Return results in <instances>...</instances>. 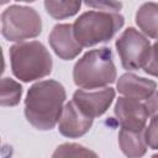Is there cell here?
<instances>
[{
    "mask_svg": "<svg viewBox=\"0 0 158 158\" xmlns=\"http://www.w3.org/2000/svg\"><path fill=\"white\" fill-rule=\"evenodd\" d=\"M65 90L56 80H42L33 84L25 99V116L37 130H52L60 118Z\"/></svg>",
    "mask_w": 158,
    "mask_h": 158,
    "instance_id": "1",
    "label": "cell"
},
{
    "mask_svg": "<svg viewBox=\"0 0 158 158\" xmlns=\"http://www.w3.org/2000/svg\"><path fill=\"white\" fill-rule=\"evenodd\" d=\"M74 83L81 89H98L112 84L116 68L111 49L107 47L86 52L73 68Z\"/></svg>",
    "mask_w": 158,
    "mask_h": 158,
    "instance_id": "2",
    "label": "cell"
},
{
    "mask_svg": "<svg viewBox=\"0 0 158 158\" xmlns=\"http://www.w3.org/2000/svg\"><path fill=\"white\" fill-rule=\"evenodd\" d=\"M10 62L14 75L22 81L44 78L52 72V57L38 41L20 42L10 48Z\"/></svg>",
    "mask_w": 158,
    "mask_h": 158,
    "instance_id": "3",
    "label": "cell"
},
{
    "mask_svg": "<svg viewBox=\"0 0 158 158\" xmlns=\"http://www.w3.org/2000/svg\"><path fill=\"white\" fill-rule=\"evenodd\" d=\"M123 16L111 11H86L73 23L77 40L83 47L109 42L123 26Z\"/></svg>",
    "mask_w": 158,
    "mask_h": 158,
    "instance_id": "4",
    "label": "cell"
},
{
    "mask_svg": "<svg viewBox=\"0 0 158 158\" xmlns=\"http://www.w3.org/2000/svg\"><path fill=\"white\" fill-rule=\"evenodd\" d=\"M41 31V16L32 7L11 5L1 14V33L7 41L21 42L35 38Z\"/></svg>",
    "mask_w": 158,
    "mask_h": 158,
    "instance_id": "5",
    "label": "cell"
},
{
    "mask_svg": "<svg viewBox=\"0 0 158 158\" xmlns=\"http://www.w3.org/2000/svg\"><path fill=\"white\" fill-rule=\"evenodd\" d=\"M116 49L121 64L127 70L144 68L151 56V42L133 27L126 28L116 40Z\"/></svg>",
    "mask_w": 158,
    "mask_h": 158,
    "instance_id": "6",
    "label": "cell"
},
{
    "mask_svg": "<svg viewBox=\"0 0 158 158\" xmlns=\"http://www.w3.org/2000/svg\"><path fill=\"white\" fill-rule=\"evenodd\" d=\"M115 99V90L112 88H102L98 91H86L78 89L73 94V101L88 116H101Z\"/></svg>",
    "mask_w": 158,
    "mask_h": 158,
    "instance_id": "7",
    "label": "cell"
},
{
    "mask_svg": "<svg viewBox=\"0 0 158 158\" xmlns=\"http://www.w3.org/2000/svg\"><path fill=\"white\" fill-rule=\"evenodd\" d=\"M93 125V117L85 115L72 100L63 107L58 121V131L64 137L78 138L85 135Z\"/></svg>",
    "mask_w": 158,
    "mask_h": 158,
    "instance_id": "8",
    "label": "cell"
},
{
    "mask_svg": "<svg viewBox=\"0 0 158 158\" xmlns=\"http://www.w3.org/2000/svg\"><path fill=\"white\" fill-rule=\"evenodd\" d=\"M48 41L54 53L64 60L75 58L83 49V46L75 37L73 25L70 23L56 25L49 33Z\"/></svg>",
    "mask_w": 158,
    "mask_h": 158,
    "instance_id": "9",
    "label": "cell"
},
{
    "mask_svg": "<svg viewBox=\"0 0 158 158\" xmlns=\"http://www.w3.org/2000/svg\"><path fill=\"white\" fill-rule=\"evenodd\" d=\"M115 115L121 127L131 130H144L148 114L144 104L139 100L121 96L115 104Z\"/></svg>",
    "mask_w": 158,
    "mask_h": 158,
    "instance_id": "10",
    "label": "cell"
},
{
    "mask_svg": "<svg viewBox=\"0 0 158 158\" xmlns=\"http://www.w3.org/2000/svg\"><path fill=\"white\" fill-rule=\"evenodd\" d=\"M157 84L151 79L138 77L132 73L121 75L117 80V90L120 94L136 100H146L156 91Z\"/></svg>",
    "mask_w": 158,
    "mask_h": 158,
    "instance_id": "11",
    "label": "cell"
},
{
    "mask_svg": "<svg viewBox=\"0 0 158 158\" xmlns=\"http://www.w3.org/2000/svg\"><path fill=\"white\" fill-rule=\"evenodd\" d=\"M118 144L127 157H142L147 151L144 130H131L121 127L118 132Z\"/></svg>",
    "mask_w": 158,
    "mask_h": 158,
    "instance_id": "12",
    "label": "cell"
},
{
    "mask_svg": "<svg viewBox=\"0 0 158 158\" xmlns=\"http://www.w3.org/2000/svg\"><path fill=\"white\" fill-rule=\"evenodd\" d=\"M136 23L144 35L158 40V4L144 2L136 12Z\"/></svg>",
    "mask_w": 158,
    "mask_h": 158,
    "instance_id": "13",
    "label": "cell"
},
{
    "mask_svg": "<svg viewBox=\"0 0 158 158\" xmlns=\"http://www.w3.org/2000/svg\"><path fill=\"white\" fill-rule=\"evenodd\" d=\"M81 6V0H44L46 11L57 20L75 15Z\"/></svg>",
    "mask_w": 158,
    "mask_h": 158,
    "instance_id": "14",
    "label": "cell"
},
{
    "mask_svg": "<svg viewBox=\"0 0 158 158\" xmlns=\"http://www.w3.org/2000/svg\"><path fill=\"white\" fill-rule=\"evenodd\" d=\"M22 95V86L11 78L1 79L0 104L2 106H16Z\"/></svg>",
    "mask_w": 158,
    "mask_h": 158,
    "instance_id": "15",
    "label": "cell"
},
{
    "mask_svg": "<svg viewBox=\"0 0 158 158\" xmlns=\"http://www.w3.org/2000/svg\"><path fill=\"white\" fill-rule=\"evenodd\" d=\"M52 156L53 157H96V153L77 143H64L60 144Z\"/></svg>",
    "mask_w": 158,
    "mask_h": 158,
    "instance_id": "16",
    "label": "cell"
},
{
    "mask_svg": "<svg viewBox=\"0 0 158 158\" xmlns=\"http://www.w3.org/2000/svg\"><path fill=\"white\" fill-rule=\"evenodd\" d=\"M86 6L98 9L100 11L118 12L122 9V4L118 0H84Z\"/></svg>",
    "mask_w": 158,
    "mask_h": 158,
    "instance_id": "17",
    "label": "cell"
},
{
    "mask_svg": "<svg viewBox=\"0 0 158 158\" xmlns=\"http://www.w3.org/2000/svg\"><path fill=\"white\" fill-rule=\"evenodd\" d=\"M144 138L149 148L158 149V115L151 118L148 127L144 130Z\"/></svg>",
    "mask_w": 158,
    "mask_h": 158,
    "instance_id": "18",
    "label": "cell"
},
{
    "mask_svg": "<svg viewBox=\"0 0 158 158\" xmlns=\"http://www.w3.org/2000/svg\"><path fill=\"white\" fill-rule=\"evenodd\" d=\"M143 69H144V72H146L147 74L158 78V40H157V42L152 46L149 59H148V62H147V64L144 65Z\"/></svg>",
    "mask_w": 158,
    "mask_h": 158,
    "instance_id": "19",
    "label": "cell"
},
{
    "mask_svg": "<svg viewBox=\"0 0 158 158\" xmlns=\"http://www.w3.org/2000/svg\"><path fill=\"white\" fill-rule=\"evenodd\" d=\"M144 106H146L148 116L153 117L158 115V91H154L148 99H146Z\"/></svg>",
    "mask_w": 158,
    "mask_h": 158,
    "instance_id": "20",
    "label": "cell"
},
{
    "mask_svg": "<svg viewBox=\"0 0 158 158\" xmlns=\"http://www.w3.org/2000/svg\"><path fill=\"white\" fill-rule=\"evenodd\" d=\"M16 1H25V2H33L35 0H16Z\"/></svg>",
    "mask_w": 158,
    "mask_h": 158,
    "instance_id": "21",
    "label": "cell"
},
{
    "mask_svg": "<svg viewBox=\"0 0 158 158\" xmlns=\"http://www.w3.org/2000/svg\"><path fill=\"white\" fill-rule=\"evenodd\" d=\"M9 0H1V4H6Z\"/></svg>",
    "mask_w": 158,
    "mask_h": 158,
    "instance_id": "22",
    "label": "cell"
},
{
    "mask_svg": "<svg viewBox=\"0 0 158 158\" xmlns=\"http://www.w3.org/2000/svg\"><path fill=\"white\" fill-rule=\"evenodd\" d=\"M153 157H158V153H157V154H154V156H153Z\"/></svg>",
    "mask_w": 158,
    "mask_h": 158,
    "instance_id": "23",
    "label": "cell"
}]
</instances>
